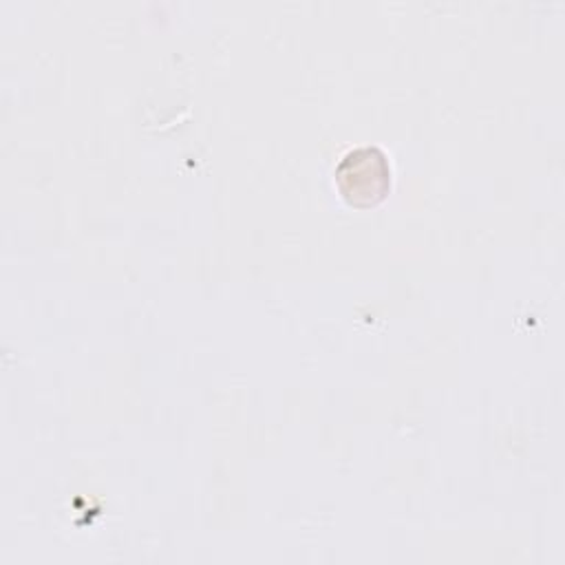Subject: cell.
<instances>
[{"mask_svg": "<svg viewBox=\"0 0 565 565\" xmlns=\"http://www.w3.org/2000/svg\"><path fill=\"white\" fill-rule=\"evenodd\" d=\"M335 188L351 207H373L391 190V163L382 148L360 146L347 152L333 170Z\"/></svg>", "mask_w": 565, "mask_h": 565, "instance_id": "cell-1", "label": "cell"}]
</instances>
